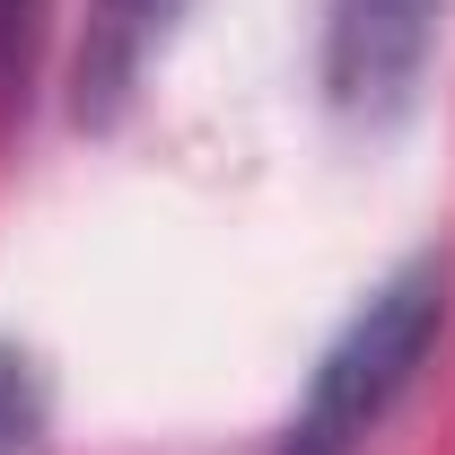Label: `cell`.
<instances>
[{
    "mask_svg": "<svg viewBox=\"0 0 455 455\" xmlns=\"http://www.w3.org/2000/svg\"><path fill=\"white\" fill-rule=\"evenodd\" d=\"M438 324H447V263H438V254H420V263H403L395 281H377L368 307H359L333 333V350L315 359L307 403H298V420H289L281 455H350L395 411V395L420 377Z\"/></svg>",
    "mask_w": 455,
    "mask_h": 455,
    "instance_id": "6da1fadb",
    "label": "cell"
},
{
    "mask_svg": "<svg viewBox=\"0 0 455 455\" xmlns=\"http://www.w3.org/2000/svg\"><path fill=\"white\" fill-rule=\"evenodd\" d=\"M447 0H333L324 9V88L350 123H395L438 53Z\"/></svg>",
    "mask_w": 455,
    "mask_h": 455,
    "instance_id": "7a4b0ae2",
    "label": "cell"
},
{
    "mask_svg": "<svg viewBox=\"0 0 455 455\" xmlns=\"http://www.w3.org/2000/svg\"><path fill=\"white\" fill-rule=\"evenodd\" d=\"M184 0H88V36H79V123H114L132 106V88L149 79V61L167 53Z\"/></svg>",
    "mask_w": 455,
    "mask_h": 455,
    "instance_id": "3957f363",
    "label": "cell"
},
{
    "mask_svg": "<svg viewBox=\"0 0 455 455\" xmlns=\"http://www.w3.org/2000/svg\"><path fill=\"white\" fill-rule=\"evenodd\" d=\"M44 438V377L18 341H0V455H36Z\"/></svg>",
    "mask_w": 455,
    "mask_h": 455,
    "instance_id": "277c9868",
    "label": "cell"
},
{
    "mask_svg": "<svg viewBox=\"0 0 455 455\" xmlns=\"http://www.w3.org/2000/svg\"><path fill=\"white\" fill-rule=\"evenodd\" d=\"M36 36H44V0H0V106H9V97H27Z\"/></svg>",
    "mask_w": 455,
    "mask_h": 455,
    "instance_id": "5b68a950",
    "label": "cell"
}]
</instances>
